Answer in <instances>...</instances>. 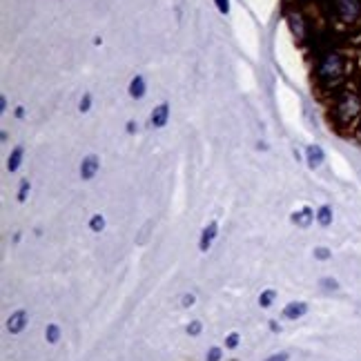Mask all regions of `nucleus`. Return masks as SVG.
Here are the masks:
<instances>
[{"label": "nucleus", "mask_w": 361, "mask_h": 361, "mask_svg": "<svg viewBox=\"0 0 361 361\" xmlns=\"http://www.w3.org/2000/svg\"><path fill=\"white\" fill-rule=\"evenodd\" d=\"M330 118L339 130H348L361 118V92L355 87L341 90L330 107Z\"/></svg>", "instance_id": "f257e3e1"}, {"label": "nucleus", "mask_w": 361, "mask_h": 361, "mask_svg": "<svg viewBox=\"0 0 361 361\" xmlns=\"http://www.w3.org/2000/svg\"><path fill=\"white\" fill-rule=\"evenodd\" d=\"M345 72H348V59H345L343 54L337 49L324 51L317 61V67H314L317 80L326 87L339 85V82L345 78Z\"/></svg>", "instance_id": "f03ea898"}, {"label": "nucleus", "mask_w": 361, "mask_h": 361, "mask_svg": "<svg viewBox=\"0 0 361 361\" xmlns=\"http://www.w3.org/2000/svg\"><path fill=\"white\" fill-rule=\"evenodd\" d=\"M332 11L341 25H357L361 20V0H332Z\"/></svg>", "instance_id": "7ed1b4c3"}, {"label": "nucleus", "mask_w": 361, "mask_h": 361, "mask_svg": "<svg viewBox=\"0 0 361 361\" xmlns=\"http://www.w3.org/2000/svg\"><path fill=\"white\" fill-rule=\"evenodd\" d=\"M99 168H101L99 157H94V154L85 157V159H82V163H80V178L82 180H92L96 176V172H99Z\"/></svg>", "instance_id": "20e7f679"}, {"label": "nucleus", "mask_w": 361, "mask_h": 361, "mask_svg": "<svg viewBox=\"0 0 361 361\" xmlns=\"http://www.w3.org/2000/svg\"><path fill=\"white\" fill-rule=\"evenodd\" d=\"M168 118H170V105L161 103L159 107H154V112L149 116V123H152V128H165Z\"/></svg>", "instance_id": "39448f33"}, {"label": "nucleus", "mask_w": 361, "mask_h": 361, "mask_svg": "<svg viewBox=\"0 0 361 361\" xmlns=\"http://www.w3.org/2000/svg\"><path fill=\"white\" fill-rule=\"evenodd\" d=\"M25 326H27V312L25 310L13 312L7 322V330L11 332V335H20V332L25 330Z\"/></svg>", "instance_id": "423d86ee"}, {"label": "nucleus", "mask_w": 361, "mask_h": 361, "mask_svg": "<svg viewBox=\"0 0 361 361\" xmlns=\"http://www.w3.org/2000/svg\"><path fill=\"white\" fill-rule=\"evenodd\" d=\"M216 232H219V226H216V221H210V224L205 226L203 234H201V243H199L201 252H207V250H210L212 241L216 239Z\"/></svg>", "instance_id": "0eeeda50"}, {"label": "nucleus", "mask_w": 361, "mask_h": 361, "mask_svg": "<svg viewBox=\"0 0 361 361\" xmlns=\"http://www.w3.org/2000/svg\"><path fill=\"white\" fill-rule=\"evenodd\" d=\"M305 161H308V165L312 170L319 168V165H324V161H326L324 149L319 145H308V147H305Z\"/></svg>", "instance_id": "6e6552de"}, {"label": "nucleus", "mask_w": 361, "mask_h": 361, "mask_svg": "<svg viewBox=\"0 0 361 361\" xmlns=\"http://www.w3.org/2000/svg\"><path fill=\"white\" fill-rule=\"evenodd\" d=\"M314 219H317V216H314V212L310 210V207H301L299 212H295V214H293V224H295V226H299V228H308Z\"/></svg>", "instance_id": "1a4fd4ad"}, {"label": "nucleus", "mask_w": 361, "mask_h": 361, "mask_svg": "<svg viewBox=\"0 0 361 361\" xmlns=\"http://www.w3.org/2000/svg\"><path fill=\"white\" fill-rule=\"evenodd\" d=\"M288 23H290V30H293V34L297 38H305V23H303V16L301 13H290L288 16Z\"/></svg>", "instance_id": "9d476101"}, {"label": "nucleus", "mask_w": 361, "mask_h": 361, "mask_svg": "<svg viewBox=\"0 0 361 361\" xmlns=\"http://www.w3.org/2000/svg\"><path fill=\"white\" fill-rule=\"evenodd\" d=\"M305 312H308V305L303 301H297V303H288L286 310H283V317L286 319H301Z\"/></svg>", "instance_id": "9b49d317"}, {"label": "nucleus", "mask_w": 361, "mask_h": 361, "mask_svg": "<svg viewBox=\"0 0 361 361\" xmlns=\"http://www.w3.org/2000/svg\"><path fill=\"white\" fill-rule=\"evenodd\" d=\"M145 78L143 76H134L132 80H130V96L132 99H143L145 96Z\"/></svg>", "instance_id": "f8f14e48"}, {"label": "nucleus", "mask_w": 361, "mask_h": 361, "mask_svg": "<svg viewBox=\"0 0 361 361\" xmlns=\"http://www.w3.org/2000/svg\"><path fill=\"white\" fill-rule=\"evenodd\" d=\"M23 154H25V147H23V145H16V147L11 149L9 161H7V170H9V172H16V170L20 168Z\"/></svg>", "instance_id": "ddd939ff"}, {"label": "nucleus", "mask_w": 361, "mask_h": 361, "mask_svg": "<svg viewBox=\"0 0 361 361\" xmlns=\"http://www.w3.org/2000/svg\"><path fill=\"white\" fill-rule=\"evenodd\" d=\"M317 221H319V226H324L328 228L332 224V207L330 205H322L317 210Z\"/></svg>", "instance_id": "4468645a"}, {"label": "nucleus", "mask_w": 361, "mask_h": 361, "mask_svg": "<svg viewBox=\"0 0 361 361\" xmlns=\"http://www.w3.org/2000/svg\"><path fill=\"white\" fill-rule=\"evenodd\" d=\"M45 337H47V341H49V343H59V339H61V328H59L56 324L47 326V330H45Z\"/></svg>", "instance_id": "2eb2a0df"}, {"label": "nucleus", "mask_w": 361, "mask_h": 361, "mask_svg": "<svg viewBox=\"0 0 361 361\" xmlns=\"http://www.w3.org/2000/svg\"><path fill=\"white\" fill-rule=\"evenodd\" d=\"M274 297H276V293L274 290H266L261 297H259V303H261V308H270L272 305V301H274Z\"/></svg>", "instance_id": "dca6fc26"}, {"label": "nucleus", "mask_w": 361, "mask_h": 361, "mask_svg": "<svg viewBox=\"0 0 361 361\" xmlns=\"http://www.w3.org/2000/svg\"><path fill=\"white\" fill-rule=\"evenodd\" d=\"M90 228H92L94 232H101V230L105 228V219H103L101 214H94L92 221H90Z\"/></svg>", "instance_id": "f3484780"}, {"label": "nucleus", "mask_w": 361, "mask_h": 361, "mask_svg": "<svg viewBox=\"0 0 361 361\" xmlns=\"http://www.w3.org/2000/svg\"><path fill=\"white\" fill-rule=\"evenodd\" d=\"M90 107H92V94H82V99L78 103V109H80L82 114H85V112H90Z\"/></svg>", "instance_id": "a211bd4d"}, {"label": "nucleus", "mask_w": 361, "mask_h": 361, "mask_svg": "<svg viewBox=\"0 0 361 361\" xmlns=\"http://www.w3.org/2000/svg\"><path fill=\"white\" fill-rule=\"evenodd\" d=\"M30 180H23V183H20V188H18V201L23 203L25 199H27V192H30Z\"/></svg>", "instance_id": "6ab92c4d"}, {"label": "nucleus", "mask_w": 361, "mask_h": 361, "mask_svg": "<svg viewBox=\"0 0 361 361\" xmlns=\"http://www.w3.org/2000/svg\"><path fill=\"white\" fill-rule=\"evenodd\" d=\"M314 259H319V261L330 259V250H328V247H317V250H314Z\"/></svg>", "instance_id": "aec40b11"}, {"label": "nucleus", "mask_w": 361, "mask_h": 361, "mask_svg": "<svg viewBox=\"0 0 361 361\" xmlns=\"http://www.w3.org/2000/svg\"><path fill=\"white\" fill-rule=\"evenodd\" d=\"M214 3H216V9L228 16V13H230V0H214Z\"/></svg>", "instance_id": "412c9836"}, {"label": "nucleus", "mask_w": 361, "mask_h": 361, "mask_svg": "<svg viewBox=\"0 0 361 361\" xmlns=\"http://www.w3.org/2000/svg\"><path fill=\"white\" fill-rule=\"evenodd\" d=\"M201 324L199 322H192L190 326H188V335H192V337H197V335H201Z\"/></svg>", "instance_id": "4be33fe9"}, {"label": "nucleus", "mask_w": 361, "mask_h": 361, "mask_svg": "<svg viewBox=\"0 0 361 361\" xmlns=\"http://www.w3.org/2000/svg\"><path fill=\"white\" fill-rule=\"evenodd\" d=\"M226 345H228V348H237V345H239V335H237V332H232V335H228Z\"/></svg>", "instance_id": "5701e85b"}, {"label": "nucleus", "mask_w": 361, "mask_h": 361, "mask_svg": "<svg viewBox=\"0 0 361 361\" xmlns=\"http://www.w3.org/2000/svg\"><path fill=\"white\" fill-rule=\"evenodd\" d=\"M319 286L326 288V290H337L339 288V283L335 279H322V283H319Z\"/></svg>", "instance_id": "b1692460"}, {"label": "nucleus", "mask_w": 361, "mask_h": 361, "mask_svg": "<svg viewBox=\"0 0 361 361\" xmlns=\"http://www.w3.org/2000/svg\"><path fill=\"white\" fill-rule=\"evenodd\" d=\"M221 359V348H210L207 350V359L205 361H219Z\"/></svg>", "instance_id": "393cba45"}, {"label": "nucleus", "mask_w": 361, "mask_h": 361, "mask_svg": "<svg viewBox=\"0 0 361 361\" xmlns=\"http://www.w3.org/2000/svg\"><path fill=\"white\" fill-rule=\"evenodd\" d=\"M290 359V355L288 353H279V355H272V357H268L266 361H288Z\"/></svg>", "instance_id": "a878e982"}, {"label": "nucleus", "mask_w": 361, "mask_h": 361, "mask_svg": "<svg viewBox=\"0 0 361 361\" xmlns=\"http://www.w3.org/2000/svg\"><path fill=\"white\" fill-rule=\"evenodd\" d=\"M180 303H183L185 308H190V305L194 303V295H183V299H180Z\"/></svg>", "instance_id": "bb28decb"}, {"label": "nucleus", "mask_w": 361, "mask_h": 361, "mask_svg": "<svg viewBox=\"0 0 361 361\" xmlns=\"http://www.w3.org/2000/svg\"><path fill=\"white\" fill-rule=\"evenodd\" d=\"M0 112H7V99H5V96L0 99Z\"/></svg>", "instance_id": "cd10ccee"}, {"label": "nucleus", "mask_w": 361, "mask_h": 361, "mask_svg": "<svg viewBox=\"0 0 361 361\" xmlns=\"http://www.w3.org/2000/svg\"><path fill=\"white\" fill-rule=\"evenodd\" d=\"M128 132H130V134H134V132H136V123H134V121H130V123H128Z\"/></svg>", "instance_id": "c85d7f7f"}, {"label": "nucleus", "mask_w": 361, "mask_h": 361, "mask_svg": "<svg viewBox=\"0 0 361 361\" xmlns=\"http://www.w3.org/2000/svg\"><path fill=\"white\" fill-rule=\"evenodd\" d=\"M25 116V107H16V118H23Z\"/></svg>", "instance_id": "c756f323"}, {"label": "nucleus", "mask_w": 361, "mask_h": 361, "mask_svg": "<svg viewBox=\"0 0 361 361\" xmlns=\"http://www.w3.org/2000/svg\"><path fill=\"white\" fill-rule=\"evenodd\" d=\"M357 134H359V138H361V118H359V123H357Z\"/></svg>", "instance_id": "7c9ffc66"}]
</instances>
